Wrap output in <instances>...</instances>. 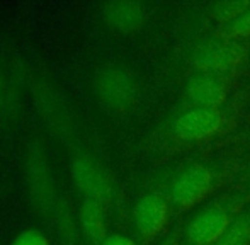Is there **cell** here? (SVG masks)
<instances>
[{
	"label": "cell",
	"instance_id": "5",
	"mask_svg": "<svg viewBox=\"0 0 250 245\" xmlns=\"http://www.w3.org/2000/svg\"><path fill=\"white\" fill-rule=\"evenodd\" d=\"M244 57L242 46L227 41H213L201 46L194 55V65L203 73L213 75L233 68Z\"/></svg>",
	"mask_w": 250,
	"mask_h": 245
},
{
	"label": "cell",
	"instance_id": "7",
	"mask_svg": "<svg viewBox=\"0 0 250 245\" xmlns=\"http://www.w3.org/2000/svg\"><path fill=\"white\" fill-rule=\"evenodd\" d=\"M230 225L228 215L220 208H211L199 213L188 225V239L194 245L216 244L227 226Z\"/></svg>",
	"mask_w": 250,
	"mask_h": 245
},
{
	"label": "cell",
	"instance_id": "13",
	"mask_svg": "<svg viewBox=\"0 0 250 245\" xmlns=\"http://www.w3.org/2000/svg\"><path fill=\"white\" fill-rule=\"evenodd\" d=\"M249 9L250 5L247 2H221L214 7V17L218 20H228V24H230L231 20H235Z\"/></svg>",
	"mask_w": 250,
	"mask_h": 245
},
{
	"label": "cell",
	"instance_id": "3",
	"mask_svg": "<svg viewBox=\"0 0 250 245\" xmlns=\"http://www.w3.org/2000/svg\"><path fill=\"white\" fill-rule=\"evenodd\" d=\"M26 174L33 203L40 211L46 213L53 206V179L43 146L34 142L26 155Z\"/></svg>",
	"mask_w": 250,
	"mask_h": 245
},
{
	"label": "cell",
	"instance_id": "2",
	"mask_svg": "<svg viewBox=\"0 0 250 245\" xmlns=\"http://www.w3.org/2000/svg\"><path fill=\"white\" fill-rule=\"evenodd\" d=\"M73 183L85 199H94L107 206L112 199V183L105 170L89 155H77L72 162Z\"/></svg>",
	"mask_w": 250,
	"mask_h": 245
},
{
	"label": "cell",
	"instance_id": "12",
	"mask_svg": "<svg viewBox=\"0 0 250 245\" xmlns=\"http://www.w3.org/2000/svg\"><path fill=\"white\" fill-rule=\"evenodd\" d=\"M214 245H250V216L244 215L230 222Z\"/></svg>",
	"mask_w": 250,
	"mask_h": 245
},
{
	"label": "cell",
	"instance_id": "15",
	"mask_svg": "<svg viewBox=\"0 0 250 245\" xmlns=\"http://www.w3.org/2000/svg\"><path fill=\"white\" fill-rule=\"evenodd\" d=\"M227 34H230V36H247L250 34V9L228 24Z\"/></svg>",
	"mask_w": 250,
	"mask_h": 245
},
{
	"label": "cell",
	"instance_id": "17",
	"mask_svg": "<svg viewBox=\"0 0 250 245\" xmlns=\"http://www.w3.org/2000/svg\"><path fill=\"white\" fill-rule=\"evenodd\" d=\"M3 96H5V77H3V72L0 68V106L3 102Z\"/></svg>",
	"mask_w": 250,
	"mask_h": 245
},
{
	"label": "cell",
	"instance_id": "4",
	"mask_svg": "<svg viewBox=\"0 0 250 245\" xmlns=\"http://www.w3.org/2000/svg\"><path fill=\"white\" fill-rule=\"evenodd\" d=\"M213 184V174L203 165H192L186 169L172 184V199L179 206H192L199 203L209 192Z\"/></svg>",
	"mask_w": 250,
	"mask_h": 245
},
{
	"label": "cell",
	"instance_id": "10",
	"mask_svg": "<svg viewBox=\"0 0 250 245\" xmlns=\"http://www.w3.org/2000/svg\"><path fill=\"white\" fill-rule=\"evenodd\" d=\"M186 94L188 97L196 102L199 107H214L223 102L225 99V85L214 75L201 73V75L191 77L186 85Z\"/></svg>",
	"mask_w": 250,
	"mask_h": 245
},
{
	"label": "cell",
	"instance_id": "1",
	"mask_svg": "<svg viewBox=\"0 0 250 245\" xmlns=\"http://www.w3.org/2000/svg\"><path fill=\"white\" fill-rule=\"evenodd\" d=\"M96 94L104 106L114 111H125L135 102L136 82L123 66H104L94 80Z\"/></svg>",
	"mask_w": 250,
	"mask_h": 245
},
{
	"label": "cell",
	"instance_id": "14",
	"mask_svg": "<svg viewBox=\"0 0 250 245\" xmlns=\"http://www.w3.org/2000/svg\"><path fill=\"white\" fill-rule=\"evenodd\" d=\"M10 245H51L48 237L38 228H26L17 233Z\"/></svg>",
	"mask_w": 250,
	"mask_h": 245
},
{
	"label": "cell",
	"instance_id": "9",
	"mask_svg": "<svg viewBox=\"0 0 250 245\" xmlns=\"http://www.w3.org/2000/svg\"><path fill=\"white\" fill-rule=\"evenodd\" d=\"M102 19L116 31H135L143 24L145 19V7L138 2L128 0H116L107 2L101 9Z\"/></svg>",
	"mask_w": 250,
	"mask_h": 245
},
{
	"label": "cell",
	"instance_id": "11",
	"mask_svg": "<svg viewBox=\"0 0 250 245\" xmlns=\"http://www.w3.org/2000/svg\"><path fill=\"white\" fill-rule=\"evenodd\" d=\"M101 203L94 199H83L82 209H80V226L82 232L90 242L102 244L107 239V225H105V213Z\"/></svg>",
	"mask_w": 250,
	"mask_h": 245
},
{
	"label": "cell",
	"instance_id": "16",
	"mask_svg": "<svg viewBox=\"0 0 250 245\" xmlns=\"http://www.w3.org/2000/svg\"><path fill=\"white\" fill-rule=\"evenodd\" d=\"M101 245H136V242L125 235H107V239Z\"/></svg>",
	"mask_w": 250,
	"mask_h": 245
},
{
	"label": "cell",
	"instance_id": "6",
	"mask_svg": "<svg viewBox=\"0 0 250 245\" xmlns=\"http://www.w3.org/2000/svg\"><path fill=\"white\" fill-rule=\"evenodd\" d=\"M221 114L211 107H196L174 122V131L182 140H203L214 135L221 126Z\"/></svg>",
	"mask_w": 250,
	"mask_h": 245
},
{
	"label": "cell",
	"instance_id": "8",
	"mask_svg": "<svg viewBox=\"0 0 250 245\" xmlns=\"http://www.w3.org/2000/svg\"><path fill=\"white\" fill-rule=\"evenodd\" d=\"M135 225L145 239L155 237L167 222V203L157 194H146L136 203L133 211Z\"/></svg>",
	"mask_w": 250,
	"mask_h": 245
}]
</instances>
